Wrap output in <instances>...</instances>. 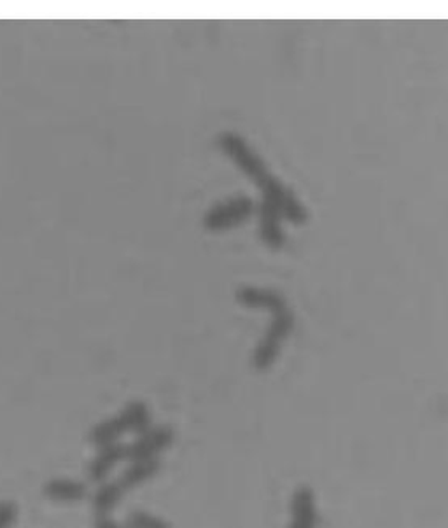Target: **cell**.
Listing matches in <instances>:
<instances>
[{
  "label": "cell",
  "instance_id": "1",
  "mask_svg": "<svg viewBox=\"0 0 448 528\" xmlns=\"http://www.w3.org/2000/svg\"><path fill=\"white\" fill-rule=\"evenodd\" d=\"M219 145L224 153L263 190V203L277 207L282 216H285L293 223L305 221L307 212L303 205L268 171L265 162L252 151L246 140L237 134L224 132L219 135Z\"/></svg>",
  "mask_w": 448,
  "mask_h": 528
},
{
  "label": "cell",
  "instance_id": "2",
  "mask_svg": "<svg viewBox=\"0 0 448 528\" xmlns=\"http://www.w3.org/2000/svg\"><path fill=\"white\" fill-rule=\"evenodd\" d=\"M272 311H274V322L268 328L265 338L259 341L252 357V364L257 371H265L275 362V359L279 357L282 343L285 341V338L293 331V326H294L293 313L289 311L285 303L274 308Z\"/></svg>",
  "mask_w": 448,
  "mask_h": 528
},
{
  "label": "cell",
  "instance_id": "3",
  "mask_svg": "<svg viewBox=\"0 0 448 528\" xmlns=\"http://www.w3.org/2000/svg\"><path fill=\"white\" fill-rule=\"evenodd\" d=\"M173 431L168 425H156L137 436L132 445H126L128 460H156L173 443Z\"/></svg>",
  "mask_w": 448,
  "mask_h": 528
},
{
  "label": "cell",
  "instance_id": "4",
  "mask_svg": "<svg viewBox=\"0 0 448 528\" xmlns=\"http://www.w3.org/2000/svg\"><path fill=\"white\" fill-rule=\"evenodd\" d=\"M254 210V203L247 196H237L216 205L207 216L205 226L209 229H226L247 219Z\"/></svg>",
  "mask_w": 448,
  "mask_h": 528
},
{
  "label": "cell",
  "instance_id": "5",
  "mask_svg": "<svg viewBox=\"0 0 448 528\" xmlns=\"http://www.w3.org/2000/svg\"><path fill=\"white\" fill-rule=\"evenodd\" d=\"M128 460L126 457V445L106 446V448H98L95 459L88 464V479L95 485H102L107 481V477L111 476L112 471L123 462Z\"/></svg>",
  "mask_w": 448,
  "mask_h": 528
},
{
  "label": "cell",
  "instance_id": "6",
  "mask_svg": "<svg viewBox=\"0 0 448 528\" xmlns=\"http://www.w3.org/2000/svg\"><path fill=\"white\" fill-rule=\"evenodd\" d=\"M317 527V504L315 494L310 486H300L291 501V523L289 528Z\"/></svg>",
  "mask_w": 448,
  "mask_h": 528
},
{
  "label": "cell",
  "instance_id": "7",
  "mask_svg": "<svg viewBox=\"0 0 448 528\" xmlns=\"http://www.w3.org/2000/svg\"><path fill=\"white\" fill-rule=\"evenodd\" d=\"M44 496L50 501L74 504L88 497V486L83 481L70 477H55L44 485Z\"/></svg>",
  "mask_w": 448,
  "mask_h": 528
},
{
  "label": "cell",
  "instance_id": "8",
  "mask_svg": "<svg viewBox=\"0 0 448 528\" xmlns=\"http://www.w3.org/2000/svg\"><path fill=\"white\" fill-rule=\"evenodd\" d=\"M162 464L160 460H132L130 466L121 473L117 483L125 492L139 488L144 483L151 481L156 474L160 473Z\"/></svg>",
  "mask_w": 448,
  "mask_h": 528
},
{
  "label": "cell",
  "instance_id": "9",
  "mask_svg": "<svg viewBox=\"0 0 448 528\" xmlns=\"http://www.w3.org/2000/svg\"><path fill=\"white\" fill-rule=\"evenodd\" d=\"M117 420L125 431V434H142L153 427V417L147 404L142 401H132L125 406V410L117 415Z\"/></svg>",
  "mask_w": 448,
  "mask_h": 528
},
{
  "label": "cell",
  "instance_id": "10",
  "mask_svg": "<svg viewBox=\"0 0 448 528\" xmlns=\"http://www.w3.org/2000/svg\"><path fill=\"white\" fill-rule=\"evenodd\" d=\"M123 496H125V490L121 488V485L117 481H106V483L98 485V488L95 490V494L91 497L95 514L97 516H111L112 511L119 505Z\"/></svg>",
  "mask_w": 448,
  "mask_h": 528
},
{
  "label": "cell",
  "instance_id": "11",
  "mask_svg": "<svg viewBox=\"0 0 448 528\" xmlns=\"http://www.w3.org/2000/svg\"><path fill=\"white\" fill-rule=\"evenodd\" d=\"M123 436H125V431L117 417H114L97 423L89 432V441L97 448H106V446L117 445Z\"/></svg>",
  "mask_w": 448,
  "mask_h": 528
},
{
  "label": "cell",
  "instance_id": "12",
  "mask_svg": "<svg viewBox=\"0 0 448 528\" xmlns=\"http://www.w3.org/2000/svg\"><path fill=\"white\" fill-rule=\"evenodd\" d=\"M126 525L130 528H172L165 520L154 516L145 511H134L126 518Z\"/></svg>",
  "mask_w": 448,
  "mask_h": 528
},
{
  "label": "cell",
  "instance_id": "13",
  "mask_svg": "<svg viewBox=\"0 0 448 528\" xmlns=\"http://www.w3.org/2000/svg\"><path fill=\"white\" fill-rule=\"evenodd\" d=\"M18 507L11 501L0 502V528H11L16 523Z\"/></svg>",
  "mask_w": 448,
  "mask_h": 528
},
{
  "label": "cell",
  "instance_id": "14",
  "mask_svg": "<svg viewBox=\"0 0 448 528\" xmlns=\"http://www.w3.org/2000/svg\"><path fill=\"white\" fill-rule=\"evenodd\" d=\"M95 528H130L126 523H119L112 520L111 516H97Z\"/></svg>",
  "mask_w": 448,
  "mask_h": 528
}]
</instances>
